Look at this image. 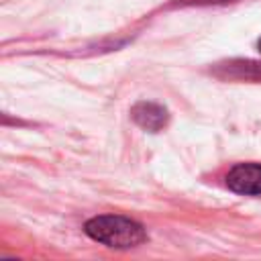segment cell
Masks as SVG:
<instances>
[{"label": "cell", "mask_w": 261, "mask_h": 261, "mask_svg": "<svg viewBox=\"0 0 261 261\" xmlns=\"http://www.w3.org/2000/svg\"><path fill=\"white\" fill-rule=\"evenodd\" d=\"M133 118L139 126L147 130H161L167 122V112L163 106L153 102H141L133 108Z\"/></svg>", "instance_id": "obj_3"}, {"label": "cell", "mask_w": 261, "mask_h": 261, "mask_svg": "<svg viewBox=\"0 0 261 261\" xmlns=\"http://www.w3.org/2000/svg\"><path fill=\"white\" fill-rule=\"evenodd\" d=\"M257 45H259V51H261V39H259V43H257Z\"/></svg>", "instance_id": "obj_4"}, {"label": "cell", "mask_w": 261, "mask_h": 261, "mask_svg": "<svg viewBox=\"0 0 261 261\" xmlns=\"http://www.w3.org/2000/svg\"><path fill=\"white\" fill-rule=\"evenodd\" d=\"M84 230L94 241H98L106 247H116V249L137 247L147 241V232H145L143 224H139L130 218L112 216V214H104V216H96V218L88 220Z\"/></svg>", "instance_id": "obj_1"}, {"label": "cell", "mask_w": 261, "mask_h": 261, "mask_svg": "<svg viewBox=\"0 0 261 261\" xmlns=\"http://www.w3.org/2000/svg\"><path fill=\"white\" fill-rule=\"evenodd\" d=\"M228 190L245 196H261V165L259 163H239L226 175Z\"/></svg>", "instance_id": "obj_2"}]
</instances>
